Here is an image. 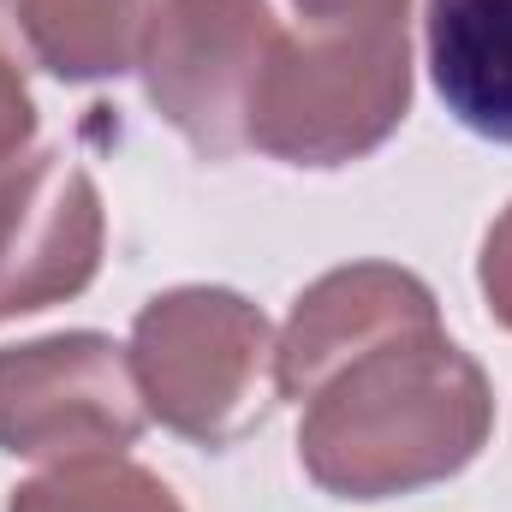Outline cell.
<instances>
[{
	"label": "cell",
	"mask_w": 512,
	"mask_h": 512,
	"mask_svg": "<svg viewBox=\"0 0 512 512\" xmlns=\"http://www.w3.org/2000/svg\"><path fill=\"white\" fill-rule=\"evenodd\" d=\"M483 286L495 298V316L512 328V215L489 233V256H483Z\"/></svg>",
	"instance_id": "obj_11"
},
{
	"label": "cell",
	"mask_w": 512,
	"mask_h": 512,
	"mask_svg": "<svg viewBox=\"0 0 512 512\" xmlns=\"http://www.w3.org/2000/svg\"><path fill=\"white\" fill-rule=\"evenodd\" d=\"M405 6L340 18V36L274 42L251 96V143L298 167H340L405 120Z\"/></svg>",
	"instance_id": "obj_2"
},
{
	"label": "cell",
	"mask_w": 512,
	"mask_h": 512,
	"mask_svg": "<svg viewBox=\"0 0 512 512\" xmlns=\"http://www.w3.org/2000/svg\"><path fill=\"white\" fill-rule=\"evenodd\" d=\"M12 512H179V501L137 465H78L24 483Z\"/></svg>",
	"instance_id": "obj_10"
},
{
	"label": "cell",
	"mask_w": 512,
	"mask_h": 512,
	"mask_svg": "<svg viewBox=\"0 0 512 512\" xmlns=\"http://www.w3.org/2000/svg\"><path fill=\"white\" fill-rule=\"evenodd\" d=\"M30 126H36V120H30V96H24V84L0 66V161L30 137Z\"/></svg>",
	"instance_id": "obj_12"
},
{
	"label": "cell",
	"mask_w": 512,
	"mask_h": 512,
	"mask_svg": "<svg viewBox=\"0 0 512 512\" xmlns=\"http://www.w3.org/2000/svg\"><path fill=\"white\" fill-rule=\"evenodd\" d=\"M137 382L155 417L203 447L262 423L268 328L239 292H173L137 316Z\"/></svg>",
	"instance_id": "obj_3"
},
{
	"label": "cell",
	"mask_w": 512,
	"mask_h": 512,
	"mask_svg": "<svg viewBox=\"0 0 512 512\" xmlns=\"http://www.w3.org/2000/svg\"><path fill=\"white\" fill-rule=\"evenodd\" d=\"M405 0H298V12H310L316 24H340V18H370V12H393Z\"/></svg>",
	"instance_id": "obj_13"
},
{
	"label": "cell",
	"mask_w": 512,
	"mask_h": 512,
	"mask_svg": "<svg viewBox=\"0 0 512 512\" xmlns=\"http://www.w3.org/2000/svg\"><path fill=\"white\" fill-rule=\"evenodd\" d=\"M102 251V209L66 155H42L0 185V316L42 310L90 286Z\"/></svg>",
	"instance_id": "obj_6"
},
{
	"label": "cell",
	"mask_w": 512,
	"mask_h": 512,
	"mask_svg": "<svg viewBox=\"0 0 512 512\" xmlns=\"http://www.w3.org/2000/svg\"><path fill=\"white\" fill-rule=\"evenodd\" d=\"M143 429L126 358L102 334H60L0 352V453H120Z\"/></svg>",
	"instance_id": "obj_4"
},
{
	"label": "cell",
	"mask_w": 512,
	"mask_h": 512,
	"mask_svg": "<svg viewBox=\"0 0 512 512\" xmlns=\"http://www.w3.org/2000/svg\"><path fill=\"white\" fill-rule=\"evenodd\" d=\"M274 24L262 0H167L149 42V96L203 155L251 143V96Z\"/></svg>",
	"instance_id": "obj_5"
},
{
	"label": "cell",
	"mask_w": 512,
	"mask_h": 512,
	"mask_svg": "<svg viewBox=\"0 0 512 512\" xmlns=\"http://www.w3.org/2000/svg\"><path fill=\"white\" fill-rule=\"evenodd\" d=\"M18 18L54 78H108L137 54L143 0H18Z\"/></svg>",
	"instance_id": "obj_9"
},
{
	"label": "cell",
	"mask_w": 512,
	"mask_h": 512,
	"mask_svg": "<svg viewBox=\"0 0 512 512\" xmlns=\"http://www.w3.org/2000/svg\"><path fill=\"white\" fill-rule=\"evenodd\" d=\"M417 322H435V298H429L423 280H411L399 268H376V262L340 268L310 298H298L286 346H280L274 387L286 399H310L346 358H358L370 340L399 334V328H417Z\"/></svg>",
	"instance_id": "obj_7"
},
{
	"label": "cell",
	"mask_w": 512,
	"mask_h": 512,
	"mask_svg": "<svg viewBox=\"0 0 512 512\" xmlns=\"http://www.w3.org/2000/svg\"><path fill=\"white\" fill-rule=\"evenodd\" d=\"M429 78L465 131L512 143V0H429Z\"/></svg>",
	"instance_id": "obj_8"
},
{
	"label": "cell",
	"mask_w": 512,
	"mask_h": 512,
	"mask_svg": "<svg viewBox=\"0 0 512 512\" xmlns=\"http://www.w3.org/2000/svg\"><path fill=\"white\" fill-rule=\"evenodd\" d=\"M489 435L483 370L435 322L370 340L334 387L310 393L304 465L340 501H382L453 477Z\"/></svg>",
	"instance_id": "obj_1"
}]
</instances>
